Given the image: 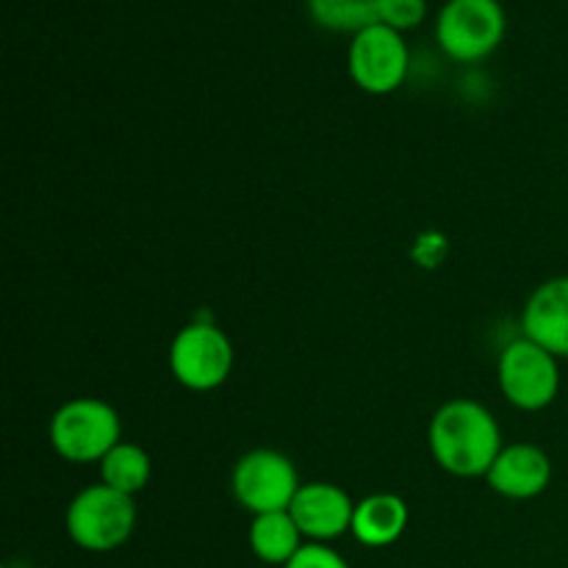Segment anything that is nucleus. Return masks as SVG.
Listing matches in <instances>:
<instances>
[{"label":"nucleus","instance_id":"nucleus-1","mask_svg":"<svg viewBox=\"0 0 568 568\" xmlns=\"http://www.w3.org/2000/svg\"><path fill=\"white\" fill-rule=\"evenodd\" d=\"M430 449L449 475L480 477L488 475L503 453V436L488 408L471 399H455L433 416Z\"/></svg>","mask_w":568,"mask_h":568},{"label":"nucleus","instance_id":"nucleus-2","mask_svg":"<svg viewBox=\"0 0 568 568\" xmlns=\"http://www.w3.org/2000/svg\"><path fill=\"white\" fill-rule=\"evenodd\" d=\"M136 527L133 497L105 486H89L72 499L67 510V532L89 552H111L131 538Z\"/></svg>","mask_w":568,"mask_h":568},{"label":"nucleus","instance_id":"nucleus-3","mask_svg":"<svg viewBox=\"0 0 568 568\" xmlns=\"http://www.w3.org/2000/svg\"><path fill=\"white\" fill-rule=\"evenodd\" d=\"M120 416L103 399L81 397L61 405L50 422V442L72 464L103 460L120 444Z\"/></svg>","mask_w":568,"mask_h":568},{"label":"nucleus","instance_id":"nucleus-4","mask_svg":"<svg viewBox=\"0 0 568 568\" xmlns=\"http://www.w3.org/2000/svg\"><path fill=\"white\" fill-rule=\"evenodd\" d=\"M499 386L521 410H541L558 397L560 372L552 353L530 338L510 342L499 355Z\"/></svg>","mask_w":568,"mask_h":568},{"label":"nucleus","instance_id":"nucleus-5","mask_svg":"<svg viewBox=\"0 0 568 568\" xmlns=\"http://www.w3.org/2000/svg\"><path fill=\"white\" fill-rule=\"evenodd\" d=\"M170 366L178 383L192 392H211L231 375L233 347L220 327L194 322L183 327L170 349Z\"/></svg>","mask_w":568,"mask_h":568},{"label":"nucleus","instance_id":"nucleus-6","mask_svg":"<svg viewBox=\"0 0 568 568\" xmlns=\"http://www.w3.org/2000/svg\"><path fill=\"white\" fill-rule=\"evenodd\" d=\"M300 491L297 471L275 449H253L233 469V494L255 516L292 508Z\"/></svg>","mask_w":568,"mask_h":568},{"label":"nucleus","instance_id":"nucleus-7","mask_svg":"<svg viewBox=\"0 0 568 568\" xmlns=\"http://www.w3.org/2000/svg\"><path fill=\"white\" fill-rule=\"evenodd\" d=\"M503 33L505 14L497 0H449L438 14V42L458 61L488 55Z\"/></svg>","mask_w":568,"mask_h":568},{"label":"nucleus","instance_id":"nucleus-8","mask_svg":"<svg viewBox=\"0 0 568 568\" xmlns=\"http://www.w3.org/2000/svg\"><path fill=\"white\" fill-rule=\"evenodd\" d=\"M349 75L372 94L394 92L408 75V48L399 31L377 22L355 33L349 48Z\"/></svg>","mask_w":568,"mask_h":568},{"label":"nucleus","instance_id":"nucleus-9","mask_svg":"<svg viewBox=\"0 0 568 568\" xmlns=\"http://www.w3.org/2000/svg\"><path fill=\"white\" fill-rule=\"evenodd\" d=\"M292 519L297 521L300 532L316 541H331L344 536L353 527L355 505L338 486L331 483H311L303 486L288 508Z\"/></svg>","mask_w":568,"mask_h":568},{"label":"nucleus","instance_id":"nucleus-10","mask_svg":"<svg viewBox=\"0 0 568 568\" xmlns=\"http://www.w3.org/2000/svg\"><path fill=\"white\" fill-rule=\"evenodd\" d=\"M521 331L555 358H568V277H555L532 292Z\"/></svg>","mask_w":568,"mask_h":568},{"label":"nucleus","instance_id":"nucleus-11","mask_svg":"<svg viewBox=\"0 0 568 568\" xmlns=\"http://www.w3.org/2000/svg\"><path fill=\"white\" fill-rule=\"evenodd\" d=\"M488 486L508 499H532L552 480V464L536 444H510L488 469Z\"/></svg>","mask_w":568,"mask_h":568},{"label":"nucleus","instance_id":"nucleus-12","mask_svg":"<svg viewBox=\"0 0 568 568\" xmlns=\"http://www.w3.org/2000/svg\"><path fill=\"white\" fill-rule=\"evenodd\" d=\"M408 527V505L397 494H372L355 505L353 527L364 547H388Z\"/></svg>","mask_w":568,"mask_h":568},{"label":"nucleus","instance_id":"nucleus-13","mask_svg":"<svg viewBox=\"0 0 568 568\" xmlns=\"http://www.w3.org/2000/svg\"><path fill=\"white\" fill-rule=\"evenodd\" d=\"M300 527L288 510H275V514L255 516L250 527V547L264 564L286 566L294 555L300 552Z\"/></svg>","mask_w":568,"mask_h":568},{"label":"nucleus","instance_id":"nucleus-14","mask_svg":"<svg viewBox=\"0 0 568 568\" xmlns=\"http://www.w3.org/2000/svg\"><path fill=\"white\" fill-rule=\"evenodd\" d=\"M100 475L105 486L133 497L142 491L150 480V458L136 444H116L103 460H100Z\"/></svg>","mask_w":568,"mask_h":568},{"label":"nucleus","instance_id":"nucleus-15","mask_svg":"<svg viewBox=\"0 0 568 568\" xmlns=\"http://www.w3.org/2000/svg\"><path fill=\"white\" fill-rule=\"evenodd\" d=\"M308 9L333 31H364L381 22V0H308Z\"/></svg>","mask_w":568,"mask_h":568},{"label":"nucleus","instance_id":"nucleus-16","mask_svg":"<svg viewBox=\"0 0 568 568\" xmlns=\"http://www.w3.org/2000/svg\"><path fill=\"white\" fill-rule=\"evenodd\" d=\"M425 0H381V22L394 28H414L425 17Z\"/></svg>","mask_w":568,"mask_h":568},{"label":"nucleus","instance_id":"nucleus-17","mask_svg":"<svg viewBox=\"0 0 568 568\" xmlns=\"http://www.w3.org/2000/svg\"><path fill=\"white\" fill-rule=\"evenodd\" d=\"M286 568H349L347 560L342 558L333 549L322 547V544H308V547L300 549L292 560H288Z\"/></svg>","mask_w":568,"mask_h":568}]
</instances>
